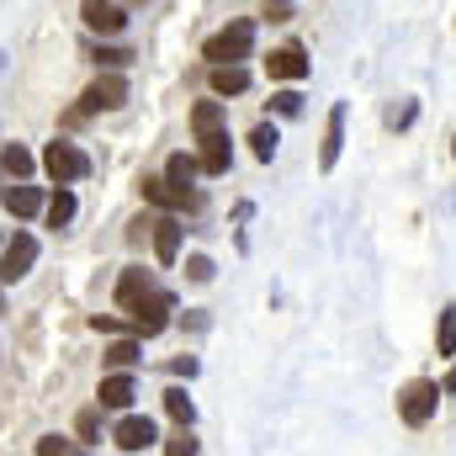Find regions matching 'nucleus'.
<instances>
[{
  "label": "nucleus",
  "mask_w": 456,
  "mask_h": 456,
  "mask_svg": "<svg viewBox=\"0 0 456 456\" xmlns=\"http://www.w3.org/2000/svg\"><path fill=\"white\" fill-rule=\"evenodd\" d=\"M43 170H48L53 186H75V181L91 175V154H86L80 143H69V138H53V143L43 149Z\"/></svg>",
  "instance_id": "nucleus-1"
},
{
  "label": "nucleus",
  "mask_w": 456,
  "mask_h": 456,
  "mask_svg": "<svg viewBox=\"0 0 456 456\" xmlns=\"http://www.w3.org/2000/svg\"><path fill=\"white\" fill-rule=\"evenodd\" d=\"M249 48H255V21L239 16V21H228L224 32H213L202 43V59L208 64H239V59H249Z\"/></svg>",
  "instance_id": "nucleus-2"
},
{
  "label": "nucleus",
  "mask_w": 456,
  "mask_h": 456,
  "mask_svg": "<svg viewBox=\"0 0 456 456\" xmlns=\"http://www.w3.org/2000/svg\"><path fill=\"white\" fill-rule=\"evenodd\" d=\"M436 409H441V387H436L430 377H414V382H403V387H398V419H403L409 430L430 425V419H436Z\"/></svg>",
  "instance_id": "nucleus-3"
},
{
  "label": "nucleus",
  "mask_w": 456,
  "mask_h": 456,
  "mask_svg": "<svg viewBox=\"0 0 456 456\" xmlns=\"http://www.w3.org/2000/svg\"><path fill=\"white\" fill-rule=\"evenodd\" d=\"M170 314H175V297H170L165 287H154L143 303H133V308H127V324H133V335H138V340H154V335H165V330H170Z\"/></svg>",
  "instance_id": "nucleus-4"
},
{
  "label": "nucleus",
  "mask_w": 456,
  "mask_h": 456,
  "mask_svg": "<svg viewBox=\"0 0 456 456\" xmlns=\"http://www.w3.org/2000/svg\"><path fill=\"white\" fill-rule=\"evenodd\" d=\"M122 102H127V80H122V69H107V75H96V80L86 86V96H80V117L117 112Z\"/></svg>",
  "instance_id": "nucleus-5"
},
{
  "label": "nucleus",
  "mask_w": 456,
  "mask_h": 456,
  "mask_svg": "<svg viewBox=\"0 0 456 456\" xmlns=\"http://www.w3.org/2000/svg\"><path fill=\"white\" fill-rule=\"evenodd\" d=\"M308 53H303V43H281V48H271V59H265V75L271 80H281V86H297V80H308Z\"/></svg>",
  "instance_id": "nucleus-6"
},
{
  "label": "nucleus",
  "mask_w": 456,
  "mask_h": 456,
  "mask_svg": "<svg viewBox=\"0 0 456 456\" xmlns=\"http://www.w3.org/2000/svg\"><path fill=\"white\" fill-rule=\"evenodd\" d=\"M143 202H154V208H165V213H197V208H202L197 191H181V186H170L165 175H143Z\"/></svg>",
  "instance_id": "nucleus-7"
},
{
  "label": "nucleus",
  "mask_w": 456,
  "mask_h": 456,
  "mask_svg": "<svg viewBox=\"0 0 456 456\" xmlns=\"http://www.w3.org/2000/svg\"><path fill=\"white\" fill-rule=\"evenodd\" d=\"M32 265H37V239L21 228V233L5 244V255H0V287H5V281H21Z\"/></svg>",
  "instance_id": "nucleus-8"
},
{
  "label": "nucleus",
  "mask_w": 456,
  "mask_h": 456,
  "mask_svg": "<svg viewBox=\"0 0 456 456\" xmlns=\"http://www.w3.org/2000/svg\"><path fill=\"white\" fill-rule=\"evenodd\" d=\"M112 441L127 456H138V452H149L159 436H154V419H149V414H122V419H117V430H112Z\"/></svg>",
  "instance_id": "nucleus-9"
},
{
  "label": "nucleus",
  "mask_w": 456,
  "mask_h": 456,
  "mask_svg": "<svg viewBox=\"0 0 456 456\" xmlns=\"http://www.w3.org/2000/svg\"><path fill=\"white\" fill-rule=\"evenodd\" d=\"M0 208H5L11 218H37L48 202H43V191H37V186H27V181H11V186H0Z\"/></svg>",
  "instance_id": "nucleus-10"
},
{
  "label": "nucleus",
  "mask_w": 456,
  "mask_h": 456,
  "mask_svg": "<svg viewBox=\"0 0 456 456\" xmlns=\"http://www.w3.org/2000/svg\"><path fill=\"white\" fill-rule=\"evenodd\" d=\"M149 233H154L159 265H175V260H181V218H175V213H159V218H149Z\"/></svg>",
  "instance_id": "nucleus-11"
},
{
  "label": "nucleus",
  "mask_w": 456,
  "mask_h": 456,
  "mask_svg": "<svg viewBox=\"0 0 456 456\" xmlns=\"http://www.w3.org/2000/svg\"><path fill=\"white\" fill-rule=\"evenodd\" d=\"M154 287H159V281H154V271H143V265H127V271L117 276V308L127 314V308H133V303H143Z\"/></svg>",
  "instance_id": "nucleus-12"
},
{
  "label": "nucleus",
  "mask_w": 456,
  "mask_h": 456,
  "mask_svg": "<svg viewBox=\"0 0 456 456\" xmlns=\"http://www.w3.org/2000/svg\"><path fill=\"white\" fill-rule=\"evenodd\" d=\"M345 149V102L330 107V122H324V143H319V170H335Z\"/></svg>",
  "instance_id": "nucleus-13"
},
{
  "label": "nucleus",
  "mask_w": 456,
  "mask_h": 456,
  "mask_svg": "<svg viewBox=\"0 0 456 456\" xmlns=\"http://www.w3.org/2000/svg\"><path fill=\"white\" fill-rule=\"evenodd\" d=\"M96 398H102V409H133V398H138L133 371H107L102 387H96Z\"/></svg>",
  "instance_id": "nucleus-14"
},
{
  "label": "nucleus",
  "mask_w": 456,
  "mask_h": 456,
  "mask_svg": "<svg viewBox=\"0 0 456 456\" xmlns=\"http://www.w3.org/2000/svg\"><path fill=\"white\" fill-rule=\"evenodd\" d=\"M197 143H202V154H197L202 175H228V165H233V149H228V127H224V133H208V138H197Z\"/></svg>",
  "instance_id": "nucleus-15"
},
{
  "label": "nucleus",
  "mask_w": 456,
  "mask_h": 456,
  "mask_svg": "<svg viewBox=\"0 0 456 456\" xmlns=\"http://www.w3.org/2000/svg\"><path fill=\"white\" fill-rule=\"evenodd\" d=\"M86 27H91V32H102V37H112V32L127 27V11L112 5V0H86Z\"/></svg>",
  "instance_id": "nucleus-16"
},
{
  "label": "nucleus",
  "mask_w": 456,
  "mask_h": 456,
  "mask_svg": "<svg viewBox=\"0 0 456 456\" xmlns=\"http://www.w3.org/2000/svg\"><path fill=\"white\" fill-rule=\"evenodd\" d=\"M244 91H249L244 64H213V96H244Z\"/></svg>",
  "instance_id": "nucleus-17"
},
{
  "label": "nucleus",
  "mask_w": 456,
  "mask_h": 456,
  "mask_svg": "<svg viewBox=\"0 0 456 456\" xmlns=\"http://www.w3.org/2000/svg\"><path fill=\"white\" fill-rule=\"evenodd\" d=\"M224 102H197V107H191V133H197V138H208V133H224Z\"/></svg>",
  "instance_id": "nucleus-18"
},
{
  "label": "nucleus",
  "mask_w": 456,
  "mask_h": 456,
  "mask_svg": "<svg viewBox=\"0 0 456 456\" xmlns=\"http://www.w3.org/2000/svg\"><path fill=\"white\" fill-rule=\"evenodd\" d=\"M48 228H69L75 224V191L69 186H53V197H48Z\"/></svg>",
  "instance_id": "nucleus-19"
},
{
  "label": "nucleus",
  "mask_w": 456,
  "mask_h": 456,
  "mask_svg": "<svg viewBox=\"0 0 456 456\" xmlns=\"http://www.w3.org/2000/svg\"><path fill=\"white\" fill-rule=\"evenodd\" d=\"M32 165H37V159H32L21 143H5V149H0V170H5V181H27Z\"/></svg>",
  "instance_id": "nucleus-20"
},
{
  "label": "nucleus",
  "mask_w": 456,
  "mask_h": 456,
  "mask_svg": "<svg viewBox=\"0 0 456 456\" xmlns=\"http://www.w3.org/2000/svg\"><path fill=\"white\" fill-rule=\"evenodd\" d=\"M197 175H202V165H197L191 154H170V159H165V181H170V186L191 191V181H197Z\"/></svg>",
  "instance_id": "nucleus-21"
},
{
  "label": "nucleus",
  "mask_w": 456,
  "mask_h": 456,
  "mask_svg": "<svg viewBox=\"0 0 456 456\" xmlns=\"http://www.w3.org/2000/svg\"><path fill=\"white\" fill-rule=\"evenodd\" d=\"M143 355V340H112L107 345V371H133Z\"/></svg>",
  "instance_id": "nucleus-22"
},
{
  "label": "nucleus",
  "mask_w": 456,
  "mask_h": 456,
  "mask_svg": "<svg viewBox=\"0 0 456 456\" xmlns=\"http://www.w3.org/2000/svg\"><path fill=\"white\" fill-rule=\"evenodd\" d=\"M276 143H281L276 122H260V127L249 133V149H255V159H260V165H271V159H276Z\"/></svg>",
  "instance_id": "nucleus-23"
},
{
  "label": "nucleus",
  "mask_w": 456,
  "mask_h": 456,
  "mask_svg": "<svg viewBox=\"0 0 456 456\" xmlns=\"http://www.w3.org/2000/svg\"><path fill=\"white\" fill-rule=\"evenodd\" d=\"M165 414H170L175 425H186V430H191V419H197V403L186 398V387H165Z\"/></svg>",
  "instance_id": "nucleus-24"
},
{
  "label": "nucleus",
  "mask_w": 456,
  "mask_h": 456,
  "mask_svg": "<svg viewBox=\"0 0 456 456\" xmlns=\"http://www.w3.org/2000/svg\"><path fill=\"white\" fill-rule=\"evenodd\" d=\"M436 345H441V355H456V303L441 308V324H436Z\"/></svg>",
  "instance_id": "nucleus-25"
},
{
  "label": "nucleus",
  "mask_w": 456,
  "mask_h": 456,
  "mask_svg": "<svg viewBox=\"0 0 456 456\" xmlns=\"http://www.w3.org/2000/svg\"><path fill=\"white\" fill-rule=\"evenodd\" d=\"M271 112L276 117H303V91H292V86L276 91V96H271Z\"/></svg>",
  "instance_id": "nucleus-26"
},
{
  "label": "nucleus",
  "mask_w": 456,
  "mask_h": 456,
  "mask_svg": "<svg viewBox=\"0 0 456 456\" xmlns=\"http://www.w3.org/2000/svg\"><path fill=\"white\" fill-rule=\"evenodd\" d=\"M75 436H80V441H96V436H102V403H96V409H80Z\"/></svg>",
  "instance_id": "nucleus-27"
},
{
  "label": "nucleus",
  "mask_w": 456,
  "mask_h": 456,
  "mask_svg": "<svg viewBox=\"0 0 456 456\" xmlns=\"http://www.w3.org/2000/svg\"><path fill=\"white\" fill-rule=\"evenodd\" d=\"M186 281L208 287V281H213V260H208V255H186Z\"/></svg>",
  "instance_id": "nucleus-28"
},
{
  "label": "nucleus",
  "mask_w": 456,
  "mask_h": 456,
  "mask_svg": "<svg viewBox=\"0 0 456 456\" xmlns=\"http://www.w3.org/2000/svg\"><path fill=\"white\" fill-rule=\"evenodd\" d=\"M165 456H197V436H191V430L181 425V430H175V436L165 441Z\"/></svg>",
  "instance_id": "nucleus-29"
},
{
  "label": "nucleus",
  "mask_w": 456,
  "mask_h": 456,
  "mask_svg": "<svg viewBox=\"0 0 456 456\" xmlns=\"http://www.w3.org/2000/svg\"><path fill=\"white\" fill-rule=\"evenodd\" d=\"M91 59H96V64H107V69H122L133 53H127V48H102V43H91Z\"/></svg>",
  "instance_id": "nucleus-30"
},
{
  "label": "nucleus",
  "mask_w": 456,
  "mask_h": 456,
  "mask_svg": "<svg viewBox=\"0 0 456 456\" xmlns=\"http://www.w3.org/2000/svg\"><path fill=\"white\" fill-rule=\"evenodd\" d=\"M69 446H75L69 436H43V441H37V452H43V456H75Z\"/></svg>",
  "instance_id": "nucleus-31"
},
{
  "label": "nucleus",
  "mask_w": 456,
  "mask_h": 456,
  "mask_svg": "<svg viewBox=\"0 0 456 456\" xmlns=\"http://www.w3.org/2000/svg\"><path fill=\"white\" fill-rule=\"evenodd\" d=\"M414 117H419V107H414V102H403L398 112H387V127H409Z\"/></svg>",
  "instance_id": "nucleus-32"
},
{
  "label": "nucleus",
  "mask_w": 456,
  "mask_h": 456,
  "mask_svg": "<svg viewBox=\"0 0 456 456\" xmlns=\"http://www.w3.org/2000/svg\"><path fill=\"white\" fill-rule=\"evenodd\" d=\"M170 371H175V377H197V355H175Z\"/></svg>",
  "instance_id": "nucleus-33"
},
{
  "label": "nucleus",
  "mask_w": 456,
  "mask_h": 456,
  "mask_svg": "<svg viewBox=\"0 0 456 456\" xmlns=\"http://www.w3.org/2000/svg\"><path fill=\"white\" fill-rule=\"evenodd\" d=\"M446 393H456V366H452V377H446Z\"/></svg>",
  "instance_id": "nucleus-34"
},
{
  "label": "nucleus",
  "mask_w": 456,
  "mask_h": 456,
  "mask_svg": "<svg viewBox=\"0 0 456 456\" xmlns=\"http://www.w3.org/2000/svg\"><path fill=\"white\" fill-rule=\"evenodd\" d=\"M0 314H5V287H0Z\"/></svg>",
  "instance_id": "nucleus-35"
},
{
  "label": "nucleus",
  "mask_w": 456,
  "mask_h": 456,
  "mask_svg": "<svg viewBox=\"0 0 456 456\" xmlns=\"http://www.w3.org/2000/svg\"><path fill=\"white\" fill-rule=\"evenodd\" d=\"M127 5H143V0H127Z\"/></svg>",
  "instance_id": "nucleus-36"
},
{
  "label": "nucleus",
  "mask_w": 456,
  "mask_h": 456,
  "mask_svg": "<svg viewBox=\"0 0 456 456\" xmlns=\"http://www.w3.org/2000/svg\"><path fill=\"white\" fill-rule=\"evenodd\" d=\"M452 154H456V138H452Z\"/></svg>",
  "instance_id": "nucleus-37"
}]
</instances>
